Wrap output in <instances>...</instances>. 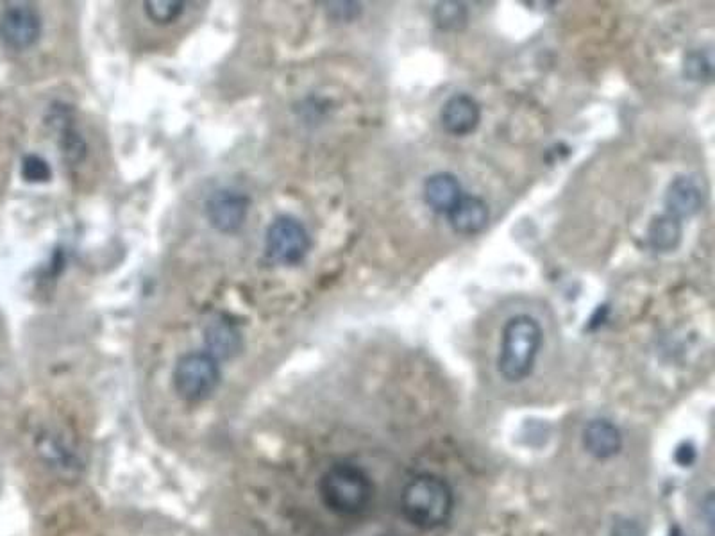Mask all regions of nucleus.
<instances>
[{"label":"nucleus","instance_id":"1","mask_svg":"<svg viewBox=\"0 0 715 536\" xmlns=\"http://www.w3.org/2000/svg\"><path fill=\"white\" fill-rule=\"evenodd\" d=\"M453 508V490L446 479L437 474H419L403 488L401 510L415 528L424 531L442 528L451 519Z\"/></svg>","mask_w":715,"mask_h":536},{"label":"nucleus","instance_id":"2","mask_svg":"<svg viewBox=\"0 0 715 536\" xmlns=\"http://www.w3.org/2000/svg\"><path fill=\"white\" fill-rule=\"evenodd\" d=\"M544 333L539 320L530 315H515L503 327L501 349L497 358L499 374L508 383H521L531 376L542 347Z\"/></svg>","mask_w":715,"mask_h":536},{"label":"nucleus","instance_id":"3","mask_svg":"<svg viewBox=\"0 0 715 536\" xmlns=\"http://www.w3.org/2000/svg\"><path fill=\"white\" fill-rule=\"evenodd\" d=\"M369 474L349 461L335 463L320 479V497L329 510L338 515H358L372 499Z\"/></svg>","mask_w":715,"mask_h":536},{"label":"nucleus","instance_id":"4","mask_svg":"<svg viewBox=\"0 0 715 536\" xmlns=\"http://www.w3.org/2000/svg\"><path fill=\"white\" fill-rule=\"evenodd\" d=\"M220 383L219 363L208 352H190L177 361L174 386L185 401L208 399Z\"/></svg>","mask_w":715,"mask_h":536},{"label":"nucleus","instance_id":"5","mask_svg":"<svg viewBox=\"0 0 715 536\" xmlns=\"http://www.w3.org/2000/svg\"><path fill=\"white\" fill-rule=\"evenodd\" d=\"M267 256L276 265L292 267L306 258L312 240L306 227L294 217H278L267 229Z\"/></svg>","mask_w":715,"mask_h":536},{"label":"nucleus","instance_id":"6","mask_svg":"<svg viewBox=\"0 0 715 536\" xmlns=\"http://www.w3.org/2000/svg\"><path fill=\"white\" fill-rule=\"evenodd\" d=\"M42 20L29 4H11L0 15V40L13 51H26L38 42Z\"/></svg>","mask_w":715,"mask_h":536},{"label":"nucleus","instance_id":"7","mask_svg":"<svg viewBox=\"0 0 715 536\" xmlns=\"http://www.w3.org/2000/svg\"><path fill=\"white\" fill-rule=\"evenodd\" d=\"M249 199L244 193L235 190H219L213 193L206 202V215L211 226L220 233H236L240 227L244 226L247 211H249Z\"/></svg>","mask_w":715,"mask_h":536},{"label":"nucleus","instance_id":"8","mask_svg":"<svg viewBox=\"0 0 715 536\" xmlns=\"http://www.w3.org/2000/svg\"><path fill=\"white\" fill-rule=\"evenodd\" d=\"M705 206V190L696 176L674 177L665 192V210L674 218L694 217Z\"/></svg>","mask_w":715,"mask_h":536},{"label":"nucleus","instance_id":"9","mask_svg":"<svg viewBox=\"0 0 715 536\" xmlns=\"http://www.w3.org/2000/svg\"><path fill=\"white\" fill-rule=\"evenodd\" d=\"M440 122L444 131L453 136L474 133L481 122L480 104L467 93H456L440 109Z\"/></svg>","mask_w":715,"mask_h":536},{"label":"nucleus","instance_id":"10","mask_svg":"<svg viewBox=\"0 0 715 536\" xmlns=\"http://www.w3.org/2000/svg\"><path fill=\"white\" fill-rule=\"evenodd\" d=\"M422 195L429 210L438 215H447L455 208L456 202L462 199L463 190L458 177L449 172H438L424 181Z\"/></svg>","mask_w":715,"mask_h":536},{"label":"nucleus","instance_id":"11","mask_svg":"<svg viewBox=\"0 0 715 536\" xmlns=\"http://www.w3.org/2000/svg\"><path fill=\"white\" fill-rule=\"evenodd\" d=\"M449 224L458 235L474 236L481 233L488 224L490 211L487 202L476 195H463L455 208L447 213Z\"/></svg>","mask_w":715,"mask_h":536},{"label":"nucleus","instance_id":"12","mask_svg":"<svg viewBox=\"0 0 715 536\" xmlns=\"http://www.w3.org/2000/svg\"><path fill=\"white\" fill-rule=\"evenodd\" d=\"M583 445L594 458L608 460L623 449V435L610 420H590L583 429Z\"/></svg>","mask_w":715,"mask_h":536},{"label":"nucleus","instance_id":"13","mask_svg":"<svg viewBox=\"0 0 715 536\" xmlns=\"http://www.w3.org/2000/svg\"><path fill=\"white\" fill-rule=\"evenodd\" d=\"M204 340H206L208 354L215 360L233 358L242 345L238 327L224 319L213 320L210 326L206 327Z\"/></svg>","mask_w":715,"mask_h":536},{"label":"nucleus","instance_id":"14","mask_svg":"<svg viewBox=\"0 0 715 536\" xmlns=\"http://www.w3.org/2000/svg\"><path fill=\"white\" fill-rule=\"evenodd\" d=\"M682 236V220L674 218L669 213L653 218L648 227L649 247L662 254L676 251L678 245L682 243Z\"/></svg>","mask_w":715,"mask_h":536},{"label":"nucleus","instance_id":"15","mask_svg":"<svg viewBox=\"0 0 715 536\" xmlns=\"http://www.w3.org/2000/svg\"><path fill=\"white\" fill-rule=\"evenodd\" d=\"M433 17L442 31H462L467 26L469 13L462 2H438Z\"/></svg>","mask_w":715,"mask_h":536},{"label":"nucleus","instance_id":"16","mask_svg":"<svg viewBox=\"0 0 715 536\" xmlns=\"http://www.w3.org/2000/svg\"><path fill=\"white\" fill-rule=\"evenodd\" d=\"M143 6L147 18L158 26H167L176 22L185 11V2L179 0H147Z\"/></svg>","mask_w":715,"mask_h":536},{"label":"nucleus","instance_id":"17","mask_svg":"<svg viewBox=\"0 0 715 536\" xmlns=\"http://www.w3.org/2000/svg\"><path fill=\"white\" fill-rule=\"evenodd\" d=\"M22 177L27 183H47L52 177V170L47 161L31 154L22 161Z\"/></svg>","mask_w":715,"mask_h":536},{"label":"nucleus","instance_id":"18","mask_svg":"<svg viewBox=\"0 0 715 536\" xmlns=\"http://www.w3.org/2000/svg\"><path fill=\"white\" fill-rule=\"evenodd\" d=\"M685 76L690 77V81L710 79V76H712V61L701 52H692L685 58Z\"/></svg>","mask_w":715,"mask_h":536},{"label":"nucleus","instance_id":"19","mask_svg":"<svg viewBox=\"0 0 715 536\" xmlns=\"http://www.w3.org/2000/svg\"><path fill=\"white\" fill-rule=\"evenodd\" d=\"M669 536H685L683 535V531L680 528H673L671 529V535Z\"/></svg>","mask_w":715,"mask_h":536}]
</instances>
